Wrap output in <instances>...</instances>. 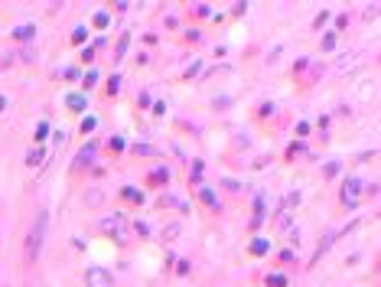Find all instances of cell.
Masks as SVG:
<instances>
[{"label":"cell","mask_w":381,"mask_h":287,"mask_svg":"<svg viewBox=\"0 0 381 287\" xmlns=\"http://www.w3.org/2000/svg\"><path fill=\"white\" fill-rule=\"evenodd\" d=\"M46 229H49V212L46 209H39L36 219H33V229L30 235H26V261H36L39 251H43V242H46Z\"/></svg>","instance_id":"cell-1"},{"label":"cell","mask_w":381,"mask_h":287,"mask_svg":"<svg viewBox=\"0 0 381 287\" xmlns=\"http://www.w3.org/2000/svg\"><path fill=\"white\" fill-rule=\"evenodd\" d=\"M362 65V52H345V56H339L336 62H332V79H345V75H352Z\"/></svg>","instance_id":"cell-2"},{"label":"cell","mask_w":381,"mask_h":287,"mask_svg":"<svg viewBox=\"0 0 381 287\" xmlns=\"http://www.w3.org/2000/svg\"><path fill=\"white\" fill-rule=\"evenodd\" d=\"M101 229H105V232H114V235H117V242H124V238H127V225H124L117 216H108L105 222H101Z\"/></svg>","instance_id":"cell-6"},{"label":"cell","mask_w":381,"mask_h":287,"mask_svg":"<svg viewBox=\"0 0 381 287\" xmlns=\"http://www.w3.org/2000/svg\"><path fill=\"white\" fill-rule=\"evenodd\" d=\"M251 251H254V255H264V251H267V242H254Z\"/></svg>","instance_id":"cell-8"},{"label":"cell","mask_w":381,"mask_h":287,"mask_svg":"<svg viewBox=\"0 0 381 287\" xmlns=\"http://www.w3.org/2000/svg\"><path fill=\"white\" fill-rule=\"evenodd\" d=\"M20 36L30 39V36H33V26H23V30H17V39H20Z\"/></svg>","instance_id":"cell-9"},{"label":"cell","mask_w":381,"mask_h":287,"mask_svg":"<svg viewBox=\"0 0 381 287\" xmlns=\"http://www.w3.org/2000/svg\"><path fill=\"white\" fill-rule=\"evenodd\" d=\"M332 46H336V33H329V36H326V43H323V49H332Z\"/></svg>","instance_id":"cell-10"},{"label":"cell","mask_w":381,"mask_h":287,"mask_svg":"<svg viewBox=\"0 0 381 287\" xmlns=\"http://www.w3.org/2000/svg\"><path fill=\"white\" fill-rule=\"evenodd\" d=\"M358 199H362V180H358V176H352V180H345V186H342V206L352 209Z\"/></svg>","instance_id":"cell-4"},{"label":"cell","mask_w":381,"mask_h":287,"mask_svg":"<svg viewBox=\"0 0 381 287\" xmlns=\"http://www.w3.org/2000/svg\"><path fill=\"white\" fill-rule=\"evenodd\" d=\"M176 235H179V225H170V229L163 232V238H166V242H170V238H176Z\"/></svg>","instance_id":"cell-7"},{"label":"cell","mask_w":381,"mask_h":287,"mask_svg":"<svg viewBox=\"0 0 381 287\" xmlns=\"http://www.w3.org/2000/svg\"><path fill=\"white\" fill-rule=\"evenodd\" d=\"M85 284L88 287H114V274H111L108 268H98V264H95V268L85 271Z\"/></svg>","instance_id":"cell-3"},{"label":"cell","mask_w":381,"mask_h":287,"mask_svg":"<svg viewBox=\"0 0 381 287\" xmlns=\"http://www.w3.org/2000/svg\"><path fill=\"white\" fill-rule=\"evenodd\" d=\"M95 154H98V144H85V147H82L79 150V154H75V160H72V170H85L88 167V163H92L95 160Z\"/></svg>","instance_id":"cell-5"}]
</instances>
